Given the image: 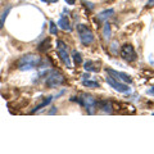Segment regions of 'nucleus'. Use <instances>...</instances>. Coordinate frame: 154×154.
Instances as JSON below:
<instances>
[{"label":"nucleus","instance_id":"nucleus-3","mask_svg":"<svg viewBox=\"0 0 154 154\" xmlns=\"http://www.w3.org/2000/svg\"><path fill=\"white\" fill-rule=\"evenodd\" d=\"M64 82H66L64 76L62 75L59 71L51 69L45 80V86L49 89H55V88H59V86L64 85Z\"/></svg>","mask_w":154,"mask_h":154},{"label":"nucleus","instance_id":"nucleus-2","mask_svg":"<svg viewBox=\"0 0 154 154\" xmlns=\"http://www.w3.org/2000/svg\"><path fill=\"white\" fill-rule=\"evenodd\" d=\"M76 30H77V35H79V38L82 45L89 46L94 42V40H95L94 32L91 31V28L89 26L84 25V23H79V25L76 26Z\"/></svg>","mask_w":154,"mask_h":154},{"label":"nucleus","instance_id":"nucleus-24","mask_svg":"<svg viewBox=\"0 0 154 154\" xmlns=\"http://www.w3.org/2000/svg\"><path fill=\"white\" fill-rule=\"evenodd\" d=\"M66 3L68 4V5H75V4H76V0H66Z\"/></svg>","mask_w":154,"mask_h":154},{"label":"nucleus","instance_id":"nucleus-13","mask_svg":"<svg viewBox=\"0 0 154 154\" xmlns=\"http://www.w3.org/2000/svg\"><path fill=\"white\" fill-rule=\"evenodd\" d=\"M84 68L86 72H98L99 71V67L98 63L94 60H86L84 63Z\"/></svg>","mask_w":154,"mask_h":154},{"label":"nucleus","instance_id":"nucleus-18","mask_svg":"<svg viewBox=\"0 0 154 154\" xmlns=\"http://www.w3.org/2000/svg\"><path fill=\"white\" fill-rule=\"evenodd\" d=\"M82 85L85 86V88H89V89H95V88H99V82H96V81H90L89 80H84L82 81Z\"/></svg>","mask_w":154,"mask_h":154},{"label":"nucleus","instance_id":"nucleus-20","mask_svg":"<svg viewBox=\"0 0 154 154\" xmlns=\"http://www.w3.org/2000/svg\"><path fill=\"white\" fill-rule=\"evenodd\" d=\"M49 31H50L51 35H58V26L54 21L49 22Z\"/></svg>","mask_w":154,"mask_h":154},{"label":"nucleus","instance_id":"nucleus-26","mask_svg":"<svg viewBox=\"0 0 154 154\" xmlns=\"http://www.w3.org/2000/svg\"><path fill=\"white\" fill-rule=\"evenodd\" d=\"M146 94H149V95H154V88H152V89H149V90L146 91Z\"/></svg>","mask_w":154,"mask_h":154},{"label":"nucleus","instance_id":"nucleus-21","mask_svg":"<svg viewBox=\"0 0 154 154\" xmlns=\"http://www.w3.org/2000/svg\"><path fill=\"white\" fill-rule=\"evenodd\" d=\"M116 48H117V41H113L112 42V46H110V49H112V51L114 53V54H117V51H116Z\"/></svg>","mask_w":154,"mask_h":154},{"label":"nucleus","instance_id":"nucleus-1","mask_svg":"<svg viewBox=\"0 0 154 154\" xmlns=\"http://www.w3.org/2000/svg\"><path fill=\"white\" fill-rule=\"evenodd\" d=\"M42 62V57L37 54H26L22 55L16 62V67L19 71H30L33 68H40Z\"/></svg>","mask_w":154,"mask_h":154},{"label":"nucleus","instance_id":"nucleus-12","mask_svg":"<svg viewBox=\"0 0 154 154\" xmlns=\"http://www.w3.org/2000/svg\"><path fill=\"white\" fill-rule=\"evenodd\" d=\"M54 98H57V96H48V98H45V99L42 100V102H41L40 104H38V105H36V107H35V108H33V109L31 110V113L33 114V113L38 112V110H41L42 108H45L46 105H49V104H50V102H51V100L54 99Z\"/></svg>","mask_w":154,"mask_h":154},{"label":"nucleus","instance_id":"nucleus-5","mask_svg":"<svg viewBox=\"0 0 154 154\" xmlns=\"http://www.w3.org/2000/svg\"><path fill=\"white\" fill-rule=\"evenodd\" d=\"M57 53L67 68H72L71 55L68 54V46L66 45V42L63 40H57Z\"/></svg>","mask_w":154,"mask_h":154},{"label":"nucleus","instance_id":"nucleus-19","mask_svg":"<svg viewBox=\"0 0 154 154\" xmlns=\"http://www.w3.org/2000/svg\"><path fill=\"white\" fill-rule=\"evenodd\" d=\"M81 4L84 5V8H86V11H88L89 13L93 12L95 9V4L91 3V2H88V0H81Z\"/></svg>","mask_w":154,"mask_h":154},{"label":"nucleus","instance_id":"nucleus-9","mask_svg":"<svg viewBox=\"0 0 154 154\" xmlns=\"http://www.w3.org/2000/svg\"><path fill=\"white\" fill-rule=\"evenodd\" d=\"M114 16V9L113 8H109V9H104V11L100 12L98 16H96L95 18V22H96V25H100V23H105V22H108V19H110Z\"/></svg>","mask_w":154,"mask_h":154},{"label":"nucleus","instance_id":"nucleus-16","mask_svg":"<svg viewBox=\"0 0 154 154\" xmlns=\"http://www.w3.org/2000/svg\"><path fill=\"white\" fill-rule=\"evenodd\" d=\"M72 59H73L76 66H81V63H82V55H81V53L77 51V50L72 51Z\"/></svg>","mask_w":154,"mask_h":154},{"label":"nucleus","instance_id":"nucleus-22","mask_svg":"<svg viewBox=\"0 0 154 154\" xmlns=\"http://www.w3.org/2000/svg\"><path fill=\"white\" fill-rule=\"evenodd\" d=\"M154 7V0H148L146 2V8H152Z\"/></svg>","mask_w":154,"mask_h":154},{"label":"nucleus","instance_id":"nucleus-15","mask_svg":"<svg viewBox=\"0 0 154 154\" xmlns=\"http://www.w3.org/2000/svg\"><path fill=\"white\" fill-rule=\"evenodd\" d=\"M50 46H51V44H50V38H45V40L42 41L41 44H38L37 50H38V51L45 53V51H48V50L50 49Z\"/></svg>","mask_w":154,"mask_h":154},{"label":"nucleus","instance_id":"nucleus-25","mask_svg":"<svg viewBox=\"0 0 154 154\" xmlns=\"http://www.w3.org/2000/svg\"><path fill=\"white\" fill-rule=\"evenodd\" d=\"M89 79H90L89 72H88V73H84V75H82V80H89Z\"/></svg>","mask_w":154,"mask_h":154},{"label":"nucleus","instance_id":"nucleus-10","mask_svg":"<svg viewBox=\"0 0 154 154\" xmlns=\"http://www.w3.org/2000/svg\"><path fill=\"white\" fill-rule=\"evenodd\" d=\"M57 26H59L62 30L64 31H68L71 32L72 31V27H71V22L67 16H64V14H60V17L58 18V22H57Z\"/></svg>","mask_w":154,"mask_h":154},{"label":"nucleus","instance_id":"nucleus-8","mask_svg":"<svg viewBox=\"0 0 154 154\" xmlns=\"http://www.w3.org/2000/svg\"><path fill=\"white\" fill-rule=\"evenodd\" d=\"M105 71H107V73H109L110 77L121 81V82H128V84L132 82V79L127 73H125V72H118V71L112 69V68H105Z\"/></svg>","mask_w":154,"mask_h":154},{"label":"nucleus","instance_id":"nucleus-14","mask_svg":"<svg viewBox=\"0 0 154 154\" xmlns=\"http://www.w3.org/2000/svg\"><path fill=\"white\" fill-rule=\"evenodd\" d=\"M103 37L104 40H110V36H112V27H110V25L108 22H105L103 25Z\"/></svg>","mask_w":154,"mask_h":154},{"label":"nucleus","instance_id":"nucleus-6","mask_svg":"<svg viewBox=\"0 0 154 154\" xmlns=\"http://www.w3.org/2000/svg\"><path fill=\"white\" fill-rule=\"evenodd\" d=\"M119 54H121V58L123 60L128 62V63H132L137 59V54L136 51H135L134 46L130 45V44H125L122 48H121V51H119Z\"/></svg>","mask_w":154,"mask_h":154},{"label":"nucleus","instance_id":"nucleus-4","mask_svg":"<svg viewBox=\"0 0 154 154\" xmlns=\"http://www.w3.org/2000/svg\"><path fill=\"white\" fill-rule=\"evenodd\" d=\"M77 103L82 108H85V110L89 114H93L96 107H98V100L93 95H89V94H81L79 96V99H77Z\"/></svg>","mask_w":154,"mask_h":154},{"label":"nucleus","instance_id":"nucleus-11","mask_svg":"<svg viewBox=\"0 0 154 154\" xmlns=\"http://www.w3.org/2000/svg\"><path fill=\"white\" fill-rule=\"evenodd\" d=\"M100 112L103 113H108V114H112L113 113V107H112V103L108 102V100H102V102H98V107Z\"/></svg>","mask_w":154,"mask_h":154},{"label":"nucleus","instance_id":"nucleus-7","mask_svg":"<svg viewBox=\"0 0 154 154\" xmlns=\"http://www.w3.org/2000/svg\"><path fill=\"white\" fill-rule=\"evenodd\" d=\"M105 81H107V82L112 86L114 90L119 91V93H130V91H131V89L128 88V85L123 84V82H121V81L116 80V79H113V77H110V76H108L107 79H105Z\"/></svg>","mask_w":154,"mask_h":154},{"label":"nucleus","instance_id":"nucleus-17","mask_svg":"<svg viewBox=\"0 0 154 154\" xmlns=\"http://www.w3.org/2000/svg\"><path fill=\"white\" fill-rule=\"evenodd\" d=\"M11 11H12V8L11 7H8L5 11H4L2 14H0V30L4 27V23H5V19H7V17H8V14L11 13Z\"/></svg>","mask_w":154,"mask_h":154},{"label":"nucleus","instance_id":"nucleus-23","mask_svg":"<svg viewBox=\"0 0 154 154\" xmlns=\"http://www.w3.org/2000/svg\"><path fill=\"white\" fill-rule=\"evenodd\" d=\"M42 3H46V4H54V3H57L58 0H41Z\"/></svg>","mask_w":154,"mask_h":154}]
</instances>
